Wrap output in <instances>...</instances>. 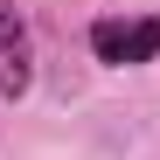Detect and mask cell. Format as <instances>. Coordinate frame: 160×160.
I'll use <instances>...</instances> for the list:
<instances>
[{
  "label": "cell",
  "mask_w": 160,
  "mask_h": 160,
  "mask_svg": "<svg viewBox=\"0 0 160 160\" xmlns=\"http://www.w3.org/2000/svg\"><path fill=\"white\" fill-rule=\"evenodd\" d=\"M91 56L118 63V70L153 63L160 56V14H104V21H91Z\"/></svg>",
  "instance_id": "1"
},
{
  "label": "cell",
  "mask_w": 160,
  "mask_h": 160,
  "mask_svg": "<svg viewBox=\"0 0 160 160\" xmlns=\"http://www.w3.org/2000/svg\"><path fill=\"white\" fill-rule=\"evenodd\" d=\"M28 84H35V42H28V21H21V7L0 0V91L21 98Z\"/></svg>",
  "instance_id": "2"
}]
</instances>
